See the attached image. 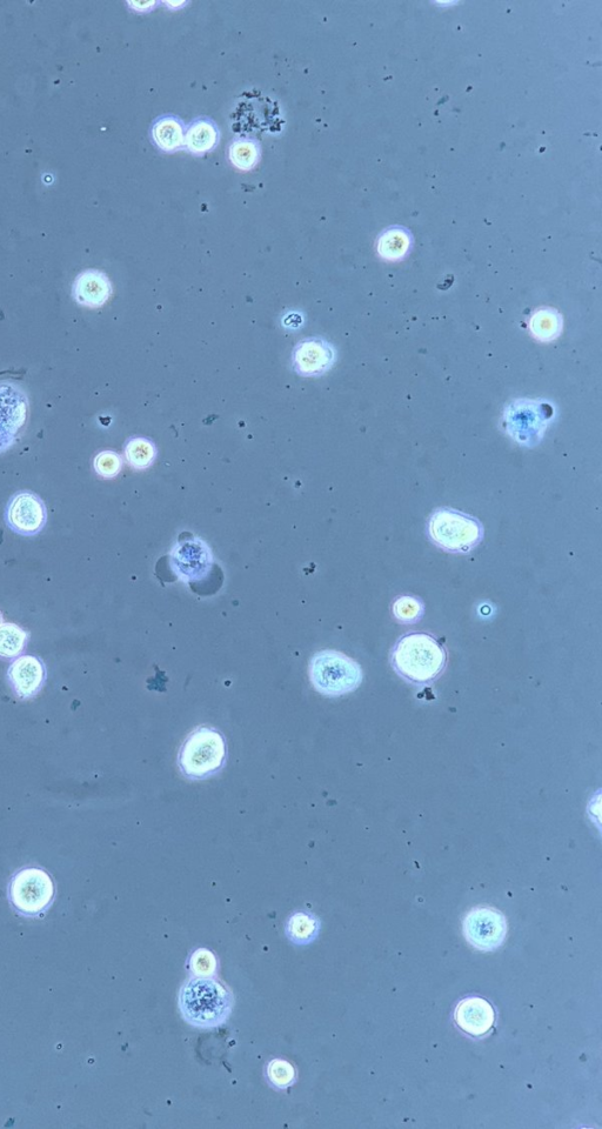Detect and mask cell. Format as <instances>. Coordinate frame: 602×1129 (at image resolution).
Instances as JSON below:
<instances>
[{"mask_svg":"<svg viewBox=\"0 0 602 1129\" xmlns=\"http://www.w3.org/2000/svg\"><path fill=\"white\" fill-rule=\"evenodd\" d=\"M563 329V320L557 312L546 309L535 313L531 320V330L541 342H551Z\"/></svg>","mask_w":602,"mask_h":1129,"instance_id":"cell-21","label":"cell"},{"mask_svg":"<svg viewBox=\"0 0 602 1129\" xmlns=\"http://www.w3.org/2000/svg\"><path fill=\"white\" fill-rule=\"evenodd\" d=\"M171 564L177 577L184 583L199 581L212 569V552L203 540L196 537L187 538L173 547Z\"/></svg>","mask_w":602,"mask_h":1129,"instance_id":"cell-10","label":"cell"},{"mask_svg":"<svg viewBox=\"0 0 602 1129\" xmlns=\"http://www.w3.org/2000/svg\"><path fill=\"white\" fill-rule=\"evenodd\" d=\"M124 454L127 464L132 469L144 471L155 463L157 449L150 439L133 437L127 440Z\"/></svg>","mask_w":602,"mask_h":1129,"instance_id":"cell-19","label":"cell"},{"mask_svg":"<svg viewBox=\"0 0 602 1129\" xmlns=\"http://www.w3.org/2000/svg\"><path fill=\"white\" fill-rule=\"evenodd\" d=\"M231 163L238 170L250 171L260 160V145L251 138L234 139L230 146Z\"/></svg>","mask_w":602,"mask_h":1129,"instance_id":"cell-20","label":"cell"},{"mask_svg":"<svg viewBox=\"0 0 602 1129\" xmlns=\"http://www.w3.org/2000/svg\"><path fill=\"white\" fill-rule=\"evenodd\" d=\"M232 1006V993L212 978H191L179 993L183 1018L199 1028L223 1025L230 1017Z\"/></svg>","mask_w":602,"mask_h":1129,"instance_id":"cell-1","label":"cell"},{"mask_svg":"<svg viewBox=\"0 0 602 1129\" xmlns=\"http://www.w3.org/2000/svg\"><path fill=\"white\" fill-rule=\"evenodd\" d=\"M55 884L50 874L39 867H24L13 875L9 898L15 910L28 917L45 912L55 899Z\"/></svg>","mask_w":602,"mask_h":1129,"instance_id":"cell-6","label":"cell"},{"mask_svg":"<svg viewBox=\"0 0 602 1129\" xmlns=\"http://www.w3.org/2000/svg\"><path fill=\"white\" fill-rule=\"evenodd\" d=\"M411 240L407 233L400 230H392L379 240L378 251L381 257L389 260H398L406 256L410 250Z\"/></svg>","mask_w":602,"mask_h":1129,"instance_id":"cell-22","label":"cell"},{"mask_svg":"<svg viewBox=\"0 0 602 1129\" xmlns=\"http://www.w3.org/2000/svg\"><path fill=\"white\" fill-rule=\"evenodd\" d=\"M466 940L479 951L491 952L504 944L507 923L504 914L492 907H476L463 924Z\"/></svg>","mask_w":602,"mask_h":1129,"instance_id":"cell-8","label":"cell"},{"mask_svg":"<svg viewBox=\"0 0 602 1129\" xmlns=\"http://www.w3.org/2000/svg\"><path fill=\"white\" fill-rule=\"evenodd\" d=\"M48 521V509L42 498L31 491L12 496L5 510V523L12 532L23 537L37 536Z\"/></svg>","mask_w":602,"mask_h":1129,"instance_id":"cell-9","label":"cell"},{"mask_svg":"<svg viewBox=\"0 0 602 1129\" xmlns=\"http://www.w3.org/2000/svg\"><path fill=\"white\" fill-rule=\"evenodd\" d=\"M454 1021L471 1037H485L496 1024V1012L490 1002L479 997L461 1000L454 1011Z\"/></svg>","mask_w":602,"mask_h":1129,"instance_id":"cell-13","label":"cell"},{"mask_svg":"<svg viewBox=\"0 0 602 1129\" xmlns=\"http://www.w3.org/2000/svg\"><path fill=\"white\" fill-rule=\"evenodd\" d=\"M25 391L12 382H0V453L9 451L22 434L29 418Z\"/></svg>","mask_w":602,"mask_h":1129,"instance_id":"cell-7","label":"cell"},{"mask_svg":"<svg viewBox=\"0 0 602 1129\" xmlns=\"http://www.w3.org/2000/svg\"><path fill=\"white\" fill-rule=\"evenodd\" d=\"M29 639L30 634L17 624L0 625V659L15 660L23 656Z\"/></svg>","mask_w":602,"mask_h":1129,"instance_id":"cell-18","label":"cell"},{"mask_svg":"<svg viewBox=\"0 0 602 1129\" xmlns=\"http://www.w3.org/2000/svg\"><path fill=\"white\" fill-rule=\"evenodd\" d=\"M123 458L117 452H99L93 459V469L99 477L113 479L123 470Z\"/></svg>","mask_w":602,"mask_h":1129,"instance_id":"cell-26","label":"cell"},{"mask_svg":"<svg viewBox=\"0 0 602 1129\" xmlns=\"http://www.w3.org/2000/svg\"><path fill=\"white\" fill-rule=\"evenodd\" d=\"M190 970L198 978H214L218 972L216 955L206 948H199L190 958Z\"/></svg>","mask_w":602,"mask_h":1129,"instance_id":"cell-24","label":"cell"},{"mask_svg":"<svg viewBox=\"0 0 602 1129\" xmlns=\"http://www.w3.org/2000/svg\"><path fill=\"white\" fill-rule=\"evenodd\" d=\"M129 5L131 6V8H133V10L147 11V10H150L153 5H156V3L155 2H147V3L146 2H144V3L137 2V3H129Z\"/></svg>","mask_w":602,"mask_h":1129,"instance_id":"cell-27","label":"cell"},{"mask_svg":"<svg viewBox=\"0 0 602 1129\" xmlns=\"http://www.w3.org/2000/svg\"><path fill=\"white\" fill-rule=\"evenodd\" d=\"M152 137L158 148L166 152L177 151L184 145L185 129L182 120L166 116L153 125Z\"/></svg>","mask_w":602,"mask_h":1129,"instance_id":"cell-16","label":"cell"},{"mask_svg":"<svg viewBox=\"0 0 602 1129\" xmlns=\"http://www.w3.org/2000/svg\"><path fill=\"white\" fill-rule=\"evenodd\" d=\"M320 920L310 912H296L286 921L287 938L293 944L305 946L316 940L320 932Z\"/></svg>","mask_w":602,"mask_h":1129,"instance_id":"cell-17","label":"cell"},{"mask_svg":"<svg viewBox=\"0 0 602 1129\" xmlns=\"http://www.w3.org/2000/svg\"><path fill=\"white\" fill-rule=\"evenodd\" d=\"M427 532L434 544L451 553L471 551L484 537V527L477 519L452 509L433 512Z\"/></svg>","mask_w":602,"mask_h":1129,"instance_id":"cell-5","label":"cell"},{"mask_svg":"<svg viewBox=\"0 0 602 1129\" xmlns=\"http://www.w3.org/2000/svg\"><path fill=\"white\" fill-rule=\"evenodd\" d=\"M423 613L424 605L418 598L403 596L394 601L393 614L400 623H417Z\"/></svg>","mask_w":602,"mask_h":1129,"instance_id":"cell-23","label":"cell"},{"mask_svg":"<svg viewBox=\"0 0 602 1129\" xmlns=\"http://www.w3.org/2000/svg\"><path fill=\"white\" fill-rule=\"evenodd\" d=\"M334 362L336 350L321 338L301 340L292 353L293 369L303 377L321 376L331 369Z\"/></svg>","mask_w":602,"mask_h":1129,"instance_id":"cell-12","label":"cell"},{"mask_svg":"<svg viewBox=\"0 0 602 1129\" xmlns=\"http://www.w3.org/2000/svg\"><path fill=\"white\" fill-rule=\"evenodd\" d=\"M219 130L210 119L196 120L185 135V146L193 155H204L216 148L219 142Z\"/></svg>","mask_w":602,"mask_h":1129,"instance_id":"cell-15","label":"cell"},{"mask_svg":"<svg viewBox=\"0 0 602 1129\" xmlns=\"http://www.w3.org/2000/svg\"><path fill=\"white\" fill-rule=\"evenodd\" d=\"M445 648L427 633H408L398 640L392 653V664L399 676L413 684H428L444 671Z\"/></svg>","mask_w":602,"mask_h":1129,"instance_id":"cell-2","label":"cell"},{"mask_svg":"<svg viewBox=\"0 0 602 1129\" xmlns=\"http://www.w3.org/2000/svg\"><path fill=\"white\" fill-rule=\"evenodd\" d=\"M46 677L48 672L44 661L30 654L13 660L6 673L12 692L20 700L37 697L43 690Z\"/></svg>","mask_w":602,"mask_h":1129,"instance_id":"cell-11","label":"cell"},{"mask_svg":"<svg viewBox=\"0 0 602 1129\" xmlns=\"http://www.w3.org/2000/svg\"><path fill=\"white\" fill-rule=\"evenodd\" d=\"M226 759L227 745L223 734L216 728L203 726L186 737L178 754V766L185 778L204 780L222 770Z\"/></svg>","mask_w":602,"mask_h":1129,"instance_id":"cell-3","label":"cell"},{"mask_svg":"<svg viewBox=\"0 0 602 1129\" xmlns=\"http://www.w3.org/2000/svg\"><path fill=\"white\" fill-rule=\"evenodd\" d=\"M309 673L313 687L326 697L356 691L363 681V670L357 661L333 650L314 654Z\"/></svg>","mask_w":602,"mask_h":1129,"instance_id":"cell-4","label":"cell"},{"mask_svg":"<svg viewBox=\"0 0 602 1129\" xmlns=\"http://www.w3.org/2000/svg\"><path fill=\"white\" fill-rule=\"evenodd\" d=\"M112 284L103 271L85 270L76 277L72 285V297L75 302L89 309H99L104 306L112 296Z\"/></svg>","mask_w":602,"mask_h":1129,"instance_id":"cell-14","label":"cell"},{"mask_svg":"<svg viewBox=\"0 0 602 1129\" xmlns=\"http://www.w3.org/2000/svg\"><path fill=\"white\" fill-rule=\"evenodd\" d=\"M267 1078H269L273 1087L278 1088V1090H285L296 1081V1071L289 1062L274 1059L267 1066Z\"/></svg>","mask_w":602,"mask_h":1129,"instance_id":"cell-25","label":"cell"},{"mask_svg":"<svg viewBox=\"0 0 602 1129\" xmlns=\"http://www.w3.org/2000/svg\"><path fill=\"white\" fill-rule=\"evenodd\" d=\"M3 623H4V617H3L2 612H0V625H2Z\"/></svg>","mask_w":602,"mask_h":1129,"instance_id":"cell-28","label":"cell"}]
</instances>
